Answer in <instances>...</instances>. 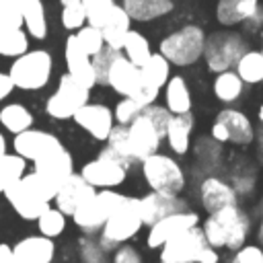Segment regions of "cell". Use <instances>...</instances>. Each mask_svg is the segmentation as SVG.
I'll list each match as a JSON object with an SVG mask.
<instances>
[{
    "mask_svg": "<svg viewBox=\"0 0 263 263\" xmlns=\"http://www.w3.org/2000/svg\"><path fill=\"white\" fill-rule=\"evenodd\" d=\"M74 35H76V39H78L80 47H82L90 58H92V55H97V53L105 47V39H103V33H101V29H99V27L84 25V27H80Z\"/></svg>",
    "mask_w": 263,
    "mask_h": 263,
    "instance_id": "cell-41",
    "label": "cell"
},
{
    "mask_svg": "<svg viewBox=\"0 0 263 263\" xmlns=\"http://www.w3.org/2000/svg\"><path fill=\"white\" fill-rule=\"evenodd\" d=\"M140 168H142V179L150 191L164 195H181L187 185L183 166L171 154L154 152L140 162Z\"/></svg>",
    "mask_w": 263,
    "mask_h": 263,
    "instance_id": "cell-5",
    "label": "cell"
},
{
    "mask_svg": "<svg viewBox=\"0 0 263 263\" xmlns=\"http://www.w3.org/2000/svg\"><path fill=\"white\" fill-rule=\"evenodd\" d=\"M62 12H60V21L62 27L68 29L70 33H76L80 27L86 25V14L82 8V0H60Z\"/></svg>",
    "mask_w": 263,
    "mask_h": 263,
    "instance_id": "cell-38",
    "label": "cell"
},
{
    "mask_svg": "<svg viewBox=\"0 0 263 263\" xmlns=\"http://www.w3.org/2000/svg\"><path fill=\"white\" fill-rule=\"evenodd\" d=\"M210 136L218 144L232 142L236 146H249L255 142L257 132H255L251 117L245 111L234 109V107H224L218 111V115L212 123Z\"/></svg>",
    "mask_w": 263,
    "mask_h": 263,
    "instance_id": "cell-9",
    "label": "cell"
},
{
    "mask_svg": "<svg viewBox=\"0 0 263 263\" xmlns=\"http://www.w3.org/2000/svg\"><path fill=\"white\" fill-rule=\"evenodd\" d=\"M242 25H245V29H247V31H259V29L263 27V8L259 6V8H257V12H255L251 18H247Z\"/></svg>",
    "mask_w": 263,
    "mask_h": 263,
    "instance_id": "cell-50",
    "label": "cell"
},
{
    "mask_svg": "<svg viewBox=\"0 0 263 263\" xmlns=\"http://www.w3.org/2000/svg\"><path fill=\"white\" fill-rule=\"evenodd\" d=\"M232 70L238 74V78L245 84H259V82H263V53H261V49H247V51H242V55L236 60Z\"/></svg>",
    "mask_w": 263,
    "mask_h": 263,
    "instance_id": "cell-32",
    "label": "cell"
},
{
    "mask_svg": "<svg viewBox=\"0 0 263 263\" xmlns=\"http://www.w3.org/2000/svg\"><path fill=\"white\" fill-rule=\"evenodd\" d=\"M201 220H199V214L193 212V210H181V212H173L164 218H160L158 222H154L152 226H148V234H146V247L156 251L160 249L166 240H171L173 236L181 234L183 230L187 228H193L197 226Z\"/></svg>",
    "mask_w": 263,
    "mask_h": 263,
    "instance_id": "cell-13",
    "label": "cell"
},
{
    "mask_svg": "<svg viewBox=\"0 0 263 263\" xmlns=\"http://www.w3.org/2000/svg\"><path fill=\"white\" fill-rule=\"evenodd\" d=\"M16 27H23V16L21 14L0 12V31H4V29H16Z\"/></svg>",
    "mask_w": 263,
    "mask_h": 263,
    "instance_id": "cell-48",
    "label": "cell"
},
{
    "mask_svg": "<svg viewBox=\"0 0 263 263\" xmlns=\"http://www.w3.org/2000/svg\"><path fill=\"white\" fill-rule=\"evenodd\" d=\"M129 29H132V18H129V14L123 10L121 4H115L113 10H111V14L107 16L105 25L101 27L105 45L111 47V49L121 51L123 39H125V35H127Z\"/></svg>",
    "mask_w": 263,
    "mask_h": 263,
    "instance_id": "cell-29",
    "label": "cell"
},
{
    "mask_svg": "<svg viewBox=\"0 0 263 263\" xmlns=\"http://www.w3.org/2000/svg\"><path fill=\"white\" fill-rule=\"evenodd\" d=\"M33 123H35V115L27 105L14 101V103H4L0 107V125L8 134L16 136V134L33 127Z\"/></svg>",
    "mask_w": 263,
    "mask_h": 263,
    "instance_id": "cell-30",
    "label": "cell"
},
{
    "mask_svg": "<svg viewBox=\"0 0 263 263\" xmlns=\"http://www.w3.org/2000/svg\"><path fill=\"white\" fill-rule=\"evenodd\" d=\"M64 62H66V70L68 74L84 88L92 90L97 86V72H95V66H92V60L90 55L80 47L78 39L74 33H70L66 37V43H64Z\"/></svg>",
    "mask_w": 263,
    "mask_h": 263,
    "instance_id": "cell-15",
    "label": "cell"
},
{
    "mask_svg": "<svg viewBox=\"0 0 263 263\" xmlns=\"http://www.w3.org/2000/svg\"><path fill=\"white\" fill-rule=\"evenodd\" d=\"M212 92L222 105H232L242 97L245 82L238 78V74L234 70H224V72H218L214 76Z\"/></svg>",
    "mask_w": 263,
    "mask_h": 263,
    "instance_id": "cell-31",
    "label": "cell"
},
{
    "mask_svg": "<svg viewBox=\"0 0 263 263\" xmlns=\"http://www.w3.org/2000/svg\"><path fill=\"white\" fill-rule=\"evenodd\" d=\"M193 115L191 113H183V115H171L168 123H166V132H164V140L166 146L171 148L173 154L177 156H185L191 148V134H193Z\"/></svg>",
    "mask_w": 263,
    "mask_h": 263,
    "instance_id": "cell-24",
    "label": "cell"
},
{
    "mask_svg": "<svg viewBox=\"0 0 263 263\" xmlns=\"http://www.w3.org/2000/svg\"><path fill=\"white\" fill-rule=\"evenodd\" d=\"M18 8L23 16V29L27 31V35L35 41H43L49 33L43 0H18Z\"/></svg>",
    "mask_w": 263,
    "mask_h": 263,
    "instance_id": "cell-27",
    "label": "cell"
},
{
    "mask_svg": "<svg viewBox=\"0 0 263 263\" xmlns=\"http://www.w3.org/2000/svg\"><path fill=\"white\" fill-rule=\"evenodd\" d=\"M55 242L43 234H29L12 247L14 263H53Z\"/></svg>",
    "mask_w": 263,
    "mask_h": 263,
    "instance_id": "cell-22",
    "label": "cell"
},
{
    "mask_svg": "<svg viewBox=\"0 0 263 263\" xmlns=\"http://www.w3.org/2000/svg\"><path fill=\"white\" fill-rule=\"evenodd\" d=\"M113 263H144V261H142V255L138 253V249L132 247L129 242H125L113 251Z\"/></svg>",
    "mask_w": 263,
    "mask_h": 263,
    "instance_id": "cell-46",
    "label": "cell"
},
{
    "mask_svg": "<svg viewBox=\"0 0 263 263\" xmlns=\"http://www.w3.org/2000/svg\"><path fill=\"white\" fill-rule=\"evenodd\" d=\"M121 53H123L132 64H136V66L140 68V66H144V62L150 58L152 47H150V41H148V37H146L144 33L129 29L127 35H125V39H123Z\"/></svg>",
    "mask_w": 263,
    "mask_h": 263,
    "instance_id": "cell-33",
    "label": "cell"
},
{
    "mask_svg": "<svg viewBox=\"0 0 263 263\" xmlns=\"http://www.w3.org/2000/svg\"><path fill=\"white\" fill-rule=\"evenodd\" d=\"M127 127V142H129V152L134 162H142L146 156L158 152L164 134L152 123V119L142 111Z\"/></svg>",
    "mask_w": 263,
    "mask_h": 263,
    "instance_id": "cell-12",
    "label": "cell"
},
{
    "mask_svg": "<svg viewBox=\"0 0 263 263\" xmlns=\"http://www.w3.org/2000/svg\"><path fill=\"white\" fill-rule=\"evenodd\" d=\"M29 35L23 27L0 31V58H18L29 49Z\"/></svg>",
    "mask_w": 263,
    "mask_h": 263,
    "instance_id": "cell-35",
    "label": "cell"
},
{
    "mask_svg": "<svg viewBox=\"0 0 263 263\" xmlns=\"http://www.w3.org/2000/svg\"><path fill=\"white\" fill-rule=\"evenodd\" d=\"M205 247H208L205 234L197 224L173 236L160 247V263H197Z\"/></svg>",
    "mask_w": 263,
    "mask_h": 263,
    "instance_id": "cell-11",
    "label": "cell"
},
{
    "mask_svg": "<svg viewBox=\"0 0 263 263\" xmlns=\"http://www.w3.org/2000/svg\"><path fill=\"white\" fill-rule=\"evenodd\" d=\"M228 263H263V249L259 245L245 242L240 249L232 251Z\"/></svg>",
    "mask_w": 263,
    "mask_h": 263,
    "instance_id": "cell-44",
    "label": "cell"
},
{
    "mask_svg": "<svg viewBox=\"0 0 263 263\" xmlns=\"http://www.w3.org/2000/svg\"><path fill=\"white\" fill-rule=\"evenodd\" d=\"M90 99V90L80 86L68 72L60 76L58 80V88L47 97L45 101V113L55 119V121H66L72 119V115L76 113L78 107H82L86 101Z\"/></svg>",
    "mask_w": 263,
    "mask_h": 263,
    "instance_id": "cell-10",
    "label": "cell"
},
{
    "mask_svg": "<svg viewBox=\"0 0 263 263\" xmlns=\"http://www.w3.org/2000/svg\"><path fill=\"white\" fill-rule=\"evenodd\" d=\"M27 173V160L14 152H6L0 158V193L12 185L14 181H18L23 175Z\"/></svg>",
    "mask_w": 263,
    "mask_h": 263,
    "instance_id": "cell-37",
    "label": "cell"
},
{
    "mask_svg": "<svg viewBox=\"0 0 263 263\" xmlns=\"http://www.w3.org/2000/svg\"><path fill=\"white\" fill-rule=\"evenodd\" d=\"M33 171L58 187L66 177L74 173V160L70 150L64 144H58L33 160Z\"/></svg>",
    "mask_w": 263,
    "mask_h": 263,
    "instance_id": "cell-16",
    "label": "cell"
},
{
    "mask_svg": "<svg viewBox=\"0 0 263 263\" xmlns=\"http://www.w3.org/2000/svg\"><path fill=\"white\" fill-rule=\"evenodd\" d=\"M121 199H123V193L115 189H97L86 201H82L72 212L70 218L74 220V226L78 230L92 236L103 228V224L107 222V218L113 214V210L119 205Z\"/></svg>",
    "mask_w": 263,
    "mask_h": 263,
    "instance_id": "cell-7",
    "label": "cell"
},
{
    "mask_svg": "<svg viewBox=\"0 0 263 263\" xmlns=\"http://www.w3.org/2000/svg\"><path fill=\"white\" fill-rule=\"evenodd\" d=\"M257 245L263 249V218L259 222V228H257Z\"/></svg>",
    "mask_w": 263,
    "mask_h": 263,
    "instance_id": "cell-53",
    "label": "cell"
},
{
    "mask_svg": "<svg viewBox=\"0 0 263 263\" xmlns=\"http://www.w3.org/2000/svg\"><path fill=\"white\" fill-rule=\"evenodd\" d=\"M12 90H14V84H12L10 76H8V72L0 70V105L12 95Z\"/></svg>",
    "mask_w": 263,
    "mask_h": 263,
    "instance_id": "cell-47",
    "label": "cell"
},
{
    "mask_svg": "<svg viewBox=\"0 0 263 263\" xmlns=\"http://www.w3.org/2000/svg\"><path fill=\"white\" fill-rule=\"evenodd\" d=\"M142 226L140 197L123 195L119 205L99 230V245L103 247V251H115L119 245L129 242L142 230Z\"/></svg>",
    "mask_w": 263,
    "mask_h": 263,
    "instance_id": "cell-2",
    "label": "cell"
},
{
    "mask_svg": "<svg viewBox=\"0 0 263 263\" xmlns=\"http://www.w3.org/2000/svg\"><path fill=\"white\" fill-rule=\"evenodd\" d=\"M105 146L115 154L119 156L123 162H127L129 166L134 164V158H132V152H129V142H127V127L125 125H113L109 138L105 140Z\"/></svg>",
    "mask_w": 263,
    "mask_h": 263,
    "instance_id": "cell-39",
    "label": "cell"
},
{
    "mask_svg": "<svg viewBox=\"0 0 263 263\" xmlns=\"http://www.w3.org/2000/svg\"><path fill=\"white\" fill-rule=\"evenodd\" d=\"M259 6H261L259 0H216L214 14L218 25L232 29L242 25L247 18H251Z\"/></svg>",
    "mask_w": 263,
    "mask_h": 263,
    "instance_id": "cell-25",
    "label": "cell"
},
{
    "mask_svg": "<svg viewBox=\"0 0 263 263\" xmlns=\"http://www.w3.org/2000/svg\"><path fill=\"white\" fill-rule=\"evenodd\" d=\"M255 140H257V150H259V156L263 158V134L255 136Z\"/></svg>",
    "mask_w": 263,
    "mask_h": 263,
    "instance_id": "cell-54",
    "label": "cell"
},
{
    "mask_svg": "<svg viewBox=\"0 0 263 263\" xmlns=\"http://www.w3.org/2000/svg\"><path fill=\"white\" fill-rule=\"evenodd\" d=\"M257 119H259V123H263V103L259 105V111H257Z\"/></svg>",
    "mask_w": 263,
    "mask_h": 263,
    "instance_id": "cell-55",
    "label": "cell"
},
{
    "mask_svg": "<svg viewBox=\"0 0 263 263\" xmlns=\"http://www.w3.org/2000/svg\"><path fill=\"white\" fill-rule=\"evenodd\" d=\"M140 72H142L144 80H148L152 86L162 90V86L166 84V80L171 76V64L160 51H152L150 58L144 62V66H140Z\"/></svg>",
    "mask_w": 263,
    "mask_h": 263,
    "instance_id": "cell-34",
    "label": "cell"
},
{
    "mask_svg": "<svg viewBox=\"0 0 263 263\" xmlns=\"http://www.w3.org/2000/svg\"><path fill=\"white\" fill-rule=\"evenodd\" d=\"M0 263H14V259H12V247H8L6 242H0Z\"/></svg>",
    "mask_w": 263,
    "mask_h": 263,
    "instance_id": "cell-51",
    "label": "cell"
},
{
    "mask_svg": "<svg viewBox=\"0 0 263 263\" xmlns=\"http://www.w3.org/2000/svg\"><path fill=\"white\" fill-rule=\"evenodd\" d=\"M119 51L117 49H111V47H103L97 55H92V66H95V72H97V86H105V78H107V70H109V64L113 62V58L117 55Z\"/></svg>",
    "mask_w": 263,
    "mask_h": 263,
    "instance_id": "cell-43",
    "label": "cell"
},
{
    "mask_svg": "<svg viewBox=\"0 0 263 263\" xmlns=\"http://www.w3.org/2000/svg\"><path fill=\"white\" fill-rule=\"evenodd\" d=\"M162 95H164V107L168 109L171 115L191 113L193 99H191V88H189V82L185 80V76L171 74L166 84L162 86Z\"/></svg>",
    "mask_w": 263,
    "mask_h": 263,
    "instance_id": "cell-26",
    "label": "cell"
},
{
    "mask_svg": "<svg viewBox=\"0 0 263 263\" xmlns=\"http://www.w3.org/2000/svg\"><path fill=\"white\" fill-rule=\"evenodd\" d=\"M95 191H97V189H95L92 185H88V183L82 179L80 173H72L70 177H66V179L58 185L51 203H53L60 212H64L66 216H72V212H74L82 201H86Z\"/></svg>",
    "mask_w": 263,
    "mask_h": 263,
    "instance_id": "cell-19",
    "label": "cell"
},
{
    "mask_svg": "<svg viewBox=\"0 0 263 263\" xmlns=\"http://www.w3.org/2000/svg\"><path fill=\"white\" fill-rule=\"evenodd\" d=\"M53 74V55L43 49H27L23 55L14 58L8 66V76L14 84V88L35 92L49 84Z\"/></svg>",
    "mask_w": 263,
    "mask_h": 263,
    "instance_id": "cell-3",
    "label": "cell"
},
{
    "mask_svg": "<svg viewBox=\"0 0 263 263\" xmlns=\"http://www.w3.org/2000/svg\"><path fill=\"white\" fill-rule=\"evenodd\" d=\"M2 195L6 197V201H8V205L23 218V220H31V222H35L51 203H47V201H41L37 195H33L31 191H27L23 185H21V181H14L12 185H8L4 191H2Z\"/></svg>",
    "mask_w": 263,
    "mask_h": 263,
    "instance_id": "cell-23",
    "label": "cell"
},
{
    "mask_svg": "<svg viewBox=\"0 0 263 263\" xmlns=\"http://www.w3.org/2000/svg\"><path fill=\"white\" fill-rule=\"evenodd\" d=\"M127 171H129V164L123 162L105 146L101 148L97 158L82 164L80 175L95 189H115L123 185V181L127 179Z\"/></svg>",
    "mask_w": 263,
    "mask_h": 263,
    "instance_id": "cell-8",
    "label": "cell"
},
{
    "mask_svg": "<svg viewBox=\"0 0 263 263\" xmlns=\"http://www.w3.org/2000/svg\"><path fill=\"white\" fill-rule=\"evenodd\" d=\"M201 230L205 234L208 245L218 251L226 249L232 253L247 242L251 234V218L238 203H234L210 212L208 218L201 222Z\"/></svg>",
    "mask_w": 263,
    "mask_h": 263,
    "instance_id": "cell-1",
    "label": "cell"
},
{
    "mask_svg": "<svg viewBox=\"0 0 263 263\" xmlns=\"http://www.w3.org/2000/svg\"><path fill=\"white\" fill-rule=\"evenodd\" d=\"M197 197H199V203L201 208L210 214V212H216L220 208H226V205H234L238 203V193L236 189L222 177H216V175H210V177H203L199 187H197Z\"/></svg>",
    "mask_w": 263,
    "mask_h": 263,
    "instance_id": "cell-17",
    "label": "cell"
},
{
    "mask_svg": "<svg viewBox=\"0 0 263 263\" xmlns=\"http://www.w3.org/2000/svg\"><path fill=\"white\" fill-rule=\"evenodd\" d=\"M6 152H8V140H6V136L0 132V158H2Z\"/></svg>",
    "mask_w": 263,
    "mask_h": 263,
    "instance_id": "cell-52",
    "label": "cell"
},
{
    "mask_svg": "<svg viewBox=\"0 0 263 263\" xmlns=\"http://www.w3.org/2000/svg\"><path fill=\"white\" fill-rule=\"evenodd\" d=\"M197 263H220V251H218V249H214L212 245H208V247L201 251V255H199Z\"/></svg>",
    "mask_w": 263,
    "mask_h": 263,
    "instance_id": "cell-49",
    "label": "cell"
},
{
    "mask_svg": "<svg viewBox=\"0 0 263 263\" xmlns=\"http://www.w3.org/2000/svg\"><path fill=\"white\" fill-rule=\"evenodd\" d=\"M144 105L138 103L136 99L132 97H121L117 101V105L113 107V117H115V123L117 125H129L140 113H142Z\"/></svg>",
    "mask_w": 263,
    "mask_h": 263,
    "instance_id": "cell-42",
    "label": "cell"
},
{
    "mask_svg": "<svg viewBox=\"0 0 263 263\" xmlns=\"http://www.w3.org/2000/svg\"><path fill=\"white\" fill-rule=\"evenodd\" d=\"M115 4H117L115 0H82V8H84V14H86V25H92V27L101 29Z\"/></svg>",
    "mask_w": 263,
    "mask_h": 263,
    "instance_id": "cell-40",
    "label": "cell"
},
{
    "mask_svg": "<svg viewBox=\"0 0 263 263\" xmlns=\"http://www.w3.org/2000/svg\"><path fill=\"white\" fill-rule=\"evenodd\" d=\"M35 224H37L39 234H43V236H47V238H58V236H62L64 230H66L68 216H66L64 212H60L55 205H49V208L35 220Z\"/></svg>",
    "mask_w": 263,
    "mask_h": 263,
    "instance_id": "cell-36",
    "label": "cell"
},
{
    "mask_svg": "<svg viewBox=\"0 0 263 263\" xmlns=\"http://www.w3.org/2000/svg\"><path fill=\"white\" fill-rule=\"evenodd\" d=\"M121 6L129 14V18L138 23H150L175 10L173 0H123Z\"/></svg>",
    "mask_w": 263,
    "mask_h": 263,
    "instance_id": "cell-28",
    "label": "cell"
},
{
    "mask_svg": "<svg viewBox=\"0 0 263 263\" xmlns=\"http://www.w3.org/2000/svg\"><path fill=\"white\" fill-rule=\"evenodd\" d=\"M72 119L80 129H84L92 140H99V142H105L115 125L113 109L92 101H86L82 107H78Z\"/></svg>",
    "mask_w": 263,
    "mask_h": 263,
    "instance_id": "cell-14",
    "label": "cell"
},
{
    "mask_svg": "<svg viewBox=\"0 0 263 263\" xmlns=\"http://www.w3.org/2000/svg\"><path fill=\"white\" fill-rule=\"evenodd\" d=\"M247 39L232 31H214L212 35H205V45H203V53L201 58L205 60V68L212 74L224 72V70H232L236 60L242 55V51H247Z\"/></svg>",
    "mask_w": 263,
    "mask_h": 263,
    "instance_id": "cell-6",
    "label": "cell"
},
{
    "mask_svg": "<svg viewBox=\"0 0 263 263\" xmlns=\"http://www.w3.org/2000/svg\"><path fill=\"white\" fill-rule=\"evenodd\" d=\"M80 255H82L84 263H103V259H105L103 247L99 245V240H90L88 234L80 240Z\"/></svg>",
    "mask_w": 263,
    "mask_h": 263,
    "instance_id": "cell-45",
    "label": "cell"
},
{
    "mask_svg": "<svg viewBox=\"0 0 263 263\" xmlns=\"http://www.w3.org/2000/svg\"><path fill=\"white\" fill-rule=\"evenodd\" d=\"M261 53H263V47H261Z\"/></svg>",
    "mask_w": 263,
    "mask_h": 263,
    "instance_id": "cell-56",
    "label": "cell"
},
{
    "mask_svg": "<svg viewBox=\"0 0 263 263\" xmlns=\"http://www.w3.org/2000/svg\"><path fill=\"white\" fill-rule=\"evenodd\" d=\"M203 45H205V31L199 25L187 23L164 35L158 43V51L168 60L171 66L187 68L201 60Z\"/></svg>",
    "mask_w": 263,
    "mask_h": 263,
    "instance_id": "cell-4",
    "label": "cell"
},
{
    "mask_svg": "<svg viewBox=\"0 0 263 263\" xmlns=\"http://www.w3.org/2000/svg\"><path fill=\"white\" fill-rule=\"evenodd\" d=\"M187 208H189V203L179 195H164V193L150 191L144 197H140V216H142L144 226H152L160 218H164L173 212L187 210Z\"/></svg>",
    "mask_w": 263,
    "mask_h": 263,
    "instance_id": "cell-21",
    "label": "cell"
},
{
    "mask_svg": "<svg viewBox=\"0 0 263 263\" xmlns=\"http://www.w3.org/2000/svg\"><path fill=\"white\" fill-rule=\"evenodd\" d=\"M62 144V140L51 134V132H45V129H35V127H29L21 134L14 136L12 140V152L23 156L27 162L39 158L41 154H45L47 150H51L53 146Z\"/></svg>",
    "mask_w": 263,
    "mask_h": 263,
    "instance_id": "cell-20",
    "label": "cell"
},
{
    "mask_svg": "<svg viewBox=\"0 0 263 263\" xmlns=\"http://www.w3.org/2000/svg\"><path fill=\"white\" fill-rule=\"evenodd\" d=\"M142 80V72L136 64H132L121 51L113 58V62L109 64L107 70V78H105V86H109L113 92H117L119 97H132L134 90L138 88Z\"/></svg>",
    "mask_w": 263,
    "mask_h": 263,
    "instance_id": "cell-18",
    "label": "cell"
}]
</instances>
